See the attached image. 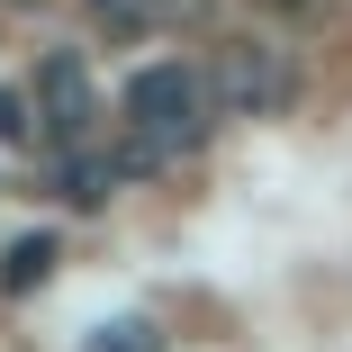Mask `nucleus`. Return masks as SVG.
I'll return each mask as SVG.
<instances>
[{"instance_id": "obj_6", "label": "nucleus", "mask_w": 352, "mask_h": 352, "mask_svg": "<svg viewBox=\"0 0 352 352\" xmlns=\"http://www.w3.org/2000/svg\"><path fill=\"white\" fill-rule=\"evenodd\" d=\"M82 352H163V325L154 316H109L82 334Z\"/></svg>"}, {"instance_id": "obj_4", "label": "nucleus", "mask_w": 352, "mask_h": 352, "mask_svg": "<svg viewBox=\"0 0 352 352\" xmlns=\"http://www.w3.org/2000/svg\"><path fill=\"white\" fill-rule=\"evenodd\" d=\"M118 181H126V154H91V135H82V145H63V163H54V199L82 208V217H91V208H109Z\"/></svg>"}, {"instance_id": "obj_8", "label": "nucleus", "mask_w": 352, "mask_h": 352, "mask_svg": "<svg viewBox=\"0 0 352 352\" xmlns=\"http://www.w3.org/2000/svg\"><path fill=\"white\" fill-rule=\"evenodd\" d=\"M36 126H45V118H36V100H28V91H0V145H28Z\"/></svg>"}, {"instance_id": "obj_3", "label": "nucleus", "mask_w": 352, "mask_h": 352, "mask_svg": "<svg viewBox=\"0 0 352 352\" xmlns=\"http://www.w3.org/2000/svg\"><path fill=\"white\" fill-rule=\"evenodd\" d=\"M36 118L63 135V145H82L91 118H100V91L82 73V54H45V73H36Z\"/></svg>"}, {"instance_id": "obj_9", "label": "nucleus", "mask_w": 352, "mask_h": 352, "mask_svg": "<svg viewBox=\"0 0 352 352\" xmlns=\"http://www.w3.org/2000/svg\"><path fill=\"white\" fill-rule=\"evenodd\" d=\"M262 19H280V28H316V19H334V0H253Z\"/></svg>"}, {"instance_id": "obj_10", "label": "nucleus", "mask_w": 352, "mask_h": 352, "mask_svg": "<svg viewBox=\"0 0 352 352\" xmlns=\"http://www.w3.org/2000/svg\"><path fill=\"white\" fill-rule=\"evenodd\" d=\"M10 10H45V0H10Z\"/></svg>"}, {"instance_id": "obj_1", "label": "nucleus", "mask_w": 352, "mask_h": 352, "mask_svg": "<svg viewBox=\"0 0 352 352\" xmlns=\"http://www.w3.org/2000/svg\"><path fill=\"white\" fill-rule=\"evenodd\" d=\"M118 118H126V145H118V154H126V172H163V163H181V154H199V145H208L217 91H208L199 63H145V73L126 82Z\"/></svg>"}, {"instance_id": "obj_5", "label": "nucleus", "mask_w": 352, "mask_h": 352, "mask_svg": "<svg viewBox=\"0 0 352 352\" xmlns=\"http://www.w3.org/2000/svg\"><path fill=\"white\" fill-rule=\"evenodd\" d=\"M82 10H91V28H100V36L145 45V36L181 28V19H199V0H82Z\"/></svg>"}, {"instance_id": "obj_7", "label": "nucleus", "mask_w": 352, "mask_h": 352, "mask_svg": "<svg viewBox=\"0 0 352 352\" xmlns=\"http://www.w3.org/2000/svg\"><path fill=\"white\" fill-rule=\"evenodd\" d=\"M45 271H54V235H28V244H10V262H0V289L19 298V289H36Z\"/></svg>"}, {"instance_id": "obj_2", "label": "nucleus", "mask_w": 352, "mask_h": 352, "mask_svg": "<svg viewBox=\"0 0 352 352\" xmlns=\"http://www.w3.org/2000/svg\"><path fill=\"white\" fill-rule=\"evenodd\" d=\"M208 91H217L226 118H280V109L298 100L289 45H271V36H217V54H208Z\"/></svg>"}]
</instances>
